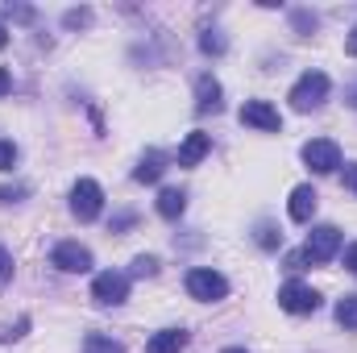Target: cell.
<instances>
[{"mask_svg":"<svg viewBox=\"0 0 357 353\" xmlns=\"http://www.w3.org/2000/svg\"><path fill=\"white\" fill-rule=\"evenodd\" d=\"M199 46H204L208 54H220V50H225V38H220V33H208V38H204Z\"/></svg>","mask_w":357,"mask_h":353,"instance_id":"obj_21","label":"cell"},{"mask_svg":"<svg viewBox=\"0 0 357 353\" xmlns=\"http://www.w3.org/2000/svg\"><path fill=\"white\" fill-rule=\"evenodd\" d=\"M303 163H307L316 175H333V171L341 167V146L328 142V137H316V142L303 146Z\"/></svg>","mask_w":357,"mask_h":353,"instance_id":"obj_4","label":"cell"},{"mask_svg":"<svg viewBox=\"0 0 357 353\" xmlns=\"http://www.w3.org/2000/svg\"><path fill=\"white\" fill-rule=\"evenodd\" d=\"M241 125H254V129L278 133V129H282V117H278V108L266 104V100H245V108H241Z\"/></svg>","mask_w":357,"mask_h":353,"instance_id":"obj_9","label":"cell"},{"mask_svg":"<svg viewBox=\"0 0 357 353\" xmlns=\"http://www.w3.org/2000/svg\"><path fill=\"white\" fill-rule=\"evenodd\" d=\"M25 329H29V320H17V329L8 324V329L0 333V341H17V337H25Z\"/></svg>","mask_w":357,"mask_h":353,"instance_id":"obj_22","label":"cell"},{"mask_svg":"<svg viewBox=\"0 0 357 353\" xmlns=\"http://www.w3.org/2000/svg\"><path fill=\"white\" fill-rule=\"evenodd\" d=\"M8 278H13V254H8V250L0 246V287H4Z\"/></svg>","mask_w":357,"mask_h":353,"instance_id":"obj_20","label":"cell"},{"mask_svg":"<svg viewBox=\"0 0 357 353\" xmlns=\"http://www.w3.org/2000/svg\"><path fill=\"white\" fill-rule=\"evenodd\" d=\"M278 241H282V233H278L274 225H258V246H262V250H274Z\"/></svg>","mask_w":357,"mask_h":353,"instance_id":"obj_18","label":"cell"},{"mask_svg":"<svg viewBox=\"0 0 357 353\" xmlns=\"http://www.w3.org/2000/svg\"><path fill=\"white\" fill-rule=\"evenodd\" d=\"M162 171H167V158H162L158 150H150V154L137 163L133 179H137V183H158V179H162Z\"/></svg>","mask_w":357,"mask_h":353,"instance_id":"obj_14","label":"cell"},{"mask_svg":"<svg viewBox=\"0 0 357 353\" xmlns=\"http://www.w3.org/2000/svg\"><path fill=\"white\" fill-rule=\"evenodd\" d=\"M225 353H245V350H225Z\"/></svg>","mask_w":357,"mask_h":353,"instance_id":"obj_31","label":"cell"},{"mask_svg":"<svg viewBox=\"0 0 357 353\" xmlns=\"http://www.w3.org/2000/svg\"><path fill=\"white\" fill-rule=\"evenodd\" d=\"M278 308L295 312V316H307V312L320 308V295L312 287H303V283H287V287H278Z\"/></svg>","mask_w":357,"mask_h":353,"instance_id":"obj_7","label":"cell"},{"mask_svg":"<svg viewBox=\"0 0 357 353\" xmlns=\"http://www.w3.org/2000/svg\"><path fill=\"white\" fill-rule=\"evenodd\" d=\"M287 266H291V270H303V266H307V254H303V250H299V254H287Z\"/></svg>","mask_w":357,"mask_h":353,"instance_id":"obj_24","label":"cell"},{"mask_svg":"<svg viewBox=\"0 0 357 353\" xmlns=\"http://www.w3.org/2000/svg\"><path fill=\"white\" fill-rule=\"evenodd\" d=\"M328 100V75L324 71H303L299 84L291 88V108L295 112H312Z\"/></svg>","mask_w":357,"mask_h":353,"instance_id":"obj_1","label":"cell"},{"mask_svg":"<svg viewBox=\"0 0 357 353\" xmlns=\"http://www.w3.org/2000/svg\"><path fill=\"white\" fill-rule=\"evenodd\" d=\"M183 208H187V195H183L178 187H167V191L158 195V212H162L167 220H178V216H183Z\"/></svg>","mask_w":357,"mask_h":353,"instance_id":"obj_15","label":"cell"},{"mask_svg":"<svg viewBox=\"0 0 357 353\" xmlns=\"http://www.w3.org/2000/svg\"><path fill=\"white\" fill-rule=\"evenodd\" d=\"M183 345H187V333H183V329H162V333L150 337L146 353H178Z\"/></svg>","mask_w":357,"mask_h":353,"instance_id":"obj_13","label":"cell"},{"mask_svg":"<svg viewBox=\"0 0 357 353\" xmlns=\"http://www.w3.org/2000/svg\"><path fill=\"white\" fill-rule=\"evenodd\" d=\"M208 150H212V137H208V133H199V129L187 133V142L178 146V167H195Z\"/></svg>","mask_w":357,"mask_h":353,"instance_id":"obj_11","label":"cell"},{"mask_svg":"<svg viewBox=\"0 0 357 353\" xmlns=\"http://www.w3.org/2000/svg\"><path fill=\"white\" fill-rule=\"evenodd\" d=\"M349 104H354V108H357V88H349Z\"/></svg>","mask_w":357,"mask_h":353,"instance_id":"obj_30","label":"cell"},{"mask_svg":"<svg viewBox=\"0 0 357 353\" xmlns=\"http://www.w3.org/2000/svg\"><path fill=\"white\" fill-rule=\"evenodd\" d=\"M337 324L341 329H357V295H345L337 303Z\"/></svg>","mask_w":357,"mask_h":353,"instance_id":"obj_17","label":"cell"},{"mask_svg":"<svg viewBox=\"0 0 357 353\" xmlns=\"http://www.w3.org/2000/svg\"><path fill=\"white\" fill-rule=\"evenodd\" d=\"M195 108L199 112H216L220 108V84L212 75H199V84H195Z\"/></svg>","mask_w":357,"mask_h":353,"instance_id":"obj_12","label":"cell"},{"mask_svg":"<svg viewBox=\"0 0 357 353\" xmlns=\"http://www.w3.org/2000/svg\"><path fill=\"white\" fill-rule=\"evenodd\" d=\"M345 54H354L357 59V25L349 29V38H345Z\"/></svg>","mask_w":357,"mask_h":353,"instance_id":"obj_25","label":"cell"},{"mask_svg":"<svg viewBox=\"0 0 357 353\" xmlns=\"http://www.w3.org/2000/svg\"><path fill=\"white\" fill-rule=\"evenodd\" d=\"M154 270H158L154 258H137V262H133V274H154Z\"/></svg>","mask_w":357,"mask_h":353,"instance_id":"obj_23","label":"cell"},{"mask_svg":"<svg viewBox=\"0 0 357 353\" xmlns=\"http://www.w3.org/2000/svg\"><path fill=\"white\" fill-rule=\"evenodd\" d=\"M13 163H17V146L0 142V171H13Z\"/></svg>","mask_w":357,"mask_h":353,"instance_id":"obj_19","label":"cell"},{"mask_svg":"<svg viewBox=\"0 0 357 353\" xmlns=\"http://www.w3.org/2000/svg\"><path fill=\"white\" fill-rule=\"evenodd\" d=\"M345 266L357 274V246H349V250H345Z\"/></svg>","mask_w":357,"mask_h":353,"instance_id":"obj_28","label":"cell"},{"mask_svg":"<svg viewBox=\"0 0 357 353\" xmlns=\"http://www.w3.org/2000/svg\"><path fill=\"white\" fill-rule=\"evenodd\" d=\"M337 250H341V229L337 225H320V229L307 233V246H303L307 262H328Z\"/></svg>","mask_w":357,"mask_h":353,"instance_id":"obj_5","label":"cell"},{"mask_svg":"<svg viewBox=\"0 0 357 353\" xmlns=\"http://www.w3.org/2000/svg\"><path fill=\"white\" fill-rule=\"evenodd\" d=\"M91 299H96V303H125V299H129V278H125L121 270H104V274H96V283H91Z\"/></svg>","mask_w":357,"mask_h":353,"instance_id":"obj_6","label":"cell"},{"mask_svg":"<svg viewBox=\"0 0 357 353\" xmlns=\"http://www.w3.org/2000/svg\"><path fill=\"white\" fill-rule=\"evenodd\" d=\"M8 46V29H4V21H0V50Z\"/></svg>","mask_w":357,"mask_h":353,"instance_id":"obj_29","label":"cell"},{"mask_svg":"<svg viewBox=\"0 0 357 353\" xmlns=\"http://www.w3.org/2000/svg\"><path fill=\"white\" fill-rule=\"evenodd\" d=\"M187 291H191V299L212 303V299H225V295H229V283H225V274H216V270L199 266V270H191V274H187Z\"/></svg>","mask_w":357,"mask_h":353,"instance_id":"obj_2","label":"cell"},{"mask_svg":"<svg viewBox=\"0 0 357 353\" xmlns=\"http://www.w3.org/2000/svg\"><path fill=\"white\" fill-rule=\"evenodd\" d=\"M345 187L357 191V163H354V167H345Z\"/></svg>","mask_w":357,"mask_h":353,"instance_id":"obj_27","label":"cell"},{"mask_svg":"<svg viewBox=\"0 0 357 353\" xmlns=\"http://www.w3.org/2000/svg\"><path fill=\"white\" fill-rule=\"evenodd\" d=\"M50 262L59 270H67V274H84V270H91V250L79 246V241H63V246H54Z\"/></svg>","mask_w":357,"mask_h":353,"instance_id":"obj_8","label":"cell"},{"mask_svg":"<svg viewBox=\"0 0 357 353\" xmlns=\"http://www.w3.org/2000/svg\"><path fill=\"white\" fill-rule=\"evenodd\" d=\"M100 208H104V191H100V183H96V179H79V183L71 187V212H75L79 220H96Z\"/></svg>","mask_w":357,"mask_h":353,"instance_id":"obj_3","label":"cell"},{"mask_svg":"<svg viewBox=\"0 0 357 353\" xmlns=\"http://www.w3.org/2000/svg\"><path fill=\"white\" fill-rule=\"evenodd\" d=\"M8 91H13V75L0 67V96H8Z\"/></svg>","mask_w":357,"mask_h":353,"instance_id":"obj_26","label":"cell"},{"mask_svg":"<svg viewBox=\"0 0 357 353\" xmlns=\"http://www.w3.org/2000/svg\"><path fill=\"white\" fill-rule=\"evenodd\" d=\"M316 204H320L316 187H307V183H303V187H295V191H291V204H287V208H291V220L307 225V220L316 216Z\"/></svg>","mask_w":357,"mask_h":353,"instance_id":"obj_10","label":"cell"},{"mask_svg":"<svg viewBox=\"0 0 357 353\" xmlns=\"http://www.w3.org/2000/svg\"><path fill=\"white\" fill-rule=\"evenodd\" d=\"M84 353H125V350H121V341H112L104 333H88L84 337Z\"/></svg>","mask_w":357,"mask_h":353,"instance_id":"obj_16","label":"cell"}]
</instances>
